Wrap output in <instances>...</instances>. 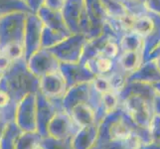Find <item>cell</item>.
<instances>
[{
    "instance_id": "cell-1",
    "label": "cell",
    "mask_w": 160,
    "mask_h": 149,
    "mask_svg": "<svg viewBox=\"0 0 160 149\" xmlns=\"http://www.w3.org/2000/svg\"><path fill=\"white\" fill-rule=\"evenodd\" d=\"M39 85V78L29 70L24 57L13 61L0 79V89L6 92L15 103L28 93L37 92Z\"/></svg>"
},
{
    "instance_id": "cell-2",
    "label": "cell",
    "mask_w": 160,
    "mask_h": 149,
    "mask_svg": "<svg viewBox=\"0 0 160 149\" xmlns=\"http://www.w3.org/2000/svg\"><path fill=\"white\" fill-rule=\"evenodd\" d=\"M134 132H137L142 137L145 144L151 142L148 129H143L136 126L119 106L115 112L106 115L101 121L97 144L123 141L130 137Z\"/></svg>"
},
{
    "instance_id": "cell-3",
    "label": "cell",
    "mask_w": 160,
    "mask_h": 149,
    "mask_svg": "<svg viewBox=\"0 0 160 149\" xmlns=\"http://www.w3.org/2000/svg\"><path fill=\"white\" fill-rule=\"evenodd\" d=\"M120 107L136 126L148 129L154 115L152 99L137 93H131L121 99Z\"/></svg>"
},
{
    "instance_id": "cell-4",
    "label": "cell",
    "mask_w": 160,
    "mask_h": 149,
    "mask_svg": "<svg viewBox=\"0 0 160 149\" xmlns=\"http://www.w3.org/2000/svg\"><path fill=\"white\" fill-rule=\"evenodd\" d=\"M27 14L12 13L0 16V49L12 45H23Z\"/></svg>"
},
{
    "instance_id": "cell-5",
    "label": "cell",
    "mask_w": 160,
    "mask_h": 149,
    "mask_svg": "<svg viewBox=\"0 0 160 149\" xmlns=\"http://www.w3.org/2000/svg\"><path fill=\"white\" fill-rule=\"evenodd\" d=\"M64 20L72 34L89 33V19H88L85 0H65L62 9Z\"/></svg>"
},
{
    "instance_id": "cell-6",
    "label": "cell",
    "mask_w": 160,
    "mask_h": 149,
    "mask_svg": "<svg viewBox=\"0 0 160 149\" xmlns=\"http://www.w3.org/2000/svg\"><path fill=\"white\" fill-rule=\"evenodd\" d=\"M87 40V37L81 33L72 34L48 50L59 60L60 63L77 64L81 61Z\"/></svg>"
},
{
    "instance_id": "cell-7",
    "label": "cell",
    "mask_w": 160,
    "mask_h": 149,
    "mask_svg": "<svg viewBox=\"0 0 160 149\" xmlns=\"http://www.w3.org/2000/svg\"><path fill=\"white\" fill-rule=\"evenodd\" d=\"M37 99V132L42 137L48 135V125L59 110L64 109L63 99H50L38 91Z\"/></svg>"
},
{
    "instance_id": "cell-8",
    "label": "cell",
    "mask_w": 160,
    "mask_h": 149,
    "mask_svg": "<svg viewBox=\"0 0 160 149\" xmlns=\"http://www.w3.org/2000/svg\"><path fill=\"white\" fill-rule=\"evenodd\" d=\"M36 93H28L17 104L15 122L23 131H37Z\"/></svg>"
},
{
    "instance_id": "cell-9",
    "label": "cell",
    "mask_w": 160,
    "mask_h": 149,
    "mask_svg": "<svg viewBox=\"0 0 160 149\" xmlns=\"http://www.w3.org/2000/svg\"><path fill=\"white\" fill-rule=\"evenodd\" d=\"M43 23L39 16L35 13L26 15L24 29V59L27 61L33 54L41 49V36Z\"/></svg>"
},
{
    "instance_id": "cell-10",
    "label": "cell",
    "mask_w": 160,
    "mask_h": 149,
    "mask_svg": "<svg viewBox=\"0 0 160 149\" xmlns=\"http://www.w3.org/2000/svg\"><path fill=\"white\" fill-rule=\"evenodd\" d=\"M81 126L76 122L69 112L61 109L55 114L48 125V135L59 139H73Z\"/></svg>"
},
{
    "instance_id": "cell-11",
    "label": "cell",
    "mask_w": 160,
    "mask_h": 149,
    "mask_svg": "<svg viewBox=\"0 0 160 149\" xmlns=\"http://www.w3.org/2000/svg\"><path fill=\"white\" fill-rule=\"evenodd\" d=\"M29 70L37 78L60 70V62L48 49L41 48L26 61Z\"/></svg>"
},
{
    "instance_id": "cell-12",
    "label": "cell",
    "mask_w": 160,
    "mask_h": 149,
    "mask_svg": "<svg viewBox=\"0 0 160 149\" xmlns=\"http://www.w3.org/2000/svg\"><path fill=\"white\" fill-rule=\"evenodd\" d=\"M39 81V92L50 99H63L68 91L67 84L60 70L41 77Z\"/></svg>"
},
{
    "instance_id": "cell-13",
    "label": "cell",
    "mask_w": 160,
    "mask_h": 149,
    "mask_svg": "<svg viewBox=\"0 0 160 149\" xmlns=\"http://www.w3.org/2000/svg\"><path fill=\"white\" fill-rule=\"evenodd\" d=\"M60 71L67 84L68 90L76 85L92 82L96 76L88 70L84 65L60 63Z\"/></svg>"
},
{
    "instance_id": "cell-14",
    "label": "cell",
    "mask_w": 160,
    "mask_h": 149,
    "mask_svg": "<svg viewBox=\"0 0 160 149\" xmlns=\"http://www.w3.org/2000/svg\"><path fill=\"white\" fill-rule=\"evenodd\" d=\"M39 18L41 19L43 25L47 28L51 29L53 31L59 32L61 34H64L66 36L72 35L66 22L64 20L62 11H55L47 8L46 6H43L38 10L36 13Z\"/></svg>"
},
{
    "instance_id": "cell-15",
    "label": "cell",
    "mask_w": 160,
    "mask_h": 149,
    "mask_svg": "<svg viewBox=\"0 0 160 149\" xmlns=\"http://www.w3.org/2000/svg\"><path fill=\"white\" fill-rule=\"evenodd\" d=\"M100 123L82 126L72 139L74 149H91L97 144Z\"/></svg>"
},
{
    "instance_id": "cell-16",
    "label": "cell",
    "mask_w": 160,
    "mask_h": 149,
    "mask_svg": "<svg viewBox=\"0 0 160 149\" xmlns=\"http://www.w3.org/2000/svg\"><path fill=\"white\" fill-rule=\"evenodd\" d=\"M71 117L81 127L97 122V110L90 102H80L71 108L69 112Z\"/></svg>"
},
{
    "instance_id": "cell-17",
    "label": "cell",
    "mask_w": 160,
    "mask_h": 149,
    "mask_svg": "<svg viewBox=\"0 0 160 149\" xmlns=\"http://www.w3.org/2000/svg\"><path fill=\"white\" fill-rule=\"evenodd\" d=\"M95 76H108L112 72L113 62L112 59L102 55H97L82 64Z\"/></svg>"
},
{
    "instance_id": "cell-18",
    "label": "cell",
    "mask_w": 160,
    "mask_h": 149,
    "mask_svg": "<svg viewBox=\"0 0 160 149\" xmlns=\"http://www.w3.org/2000/svg\"><path fill=\"white\" fill-rule=\"evenodd\" d=\"M145 144L142 137L134 132L130 137L123 141L118 142H106L102 144H97L102 149H141V147Z\"/></svg>"
},
{
    "instance_id": "cell-19",
    "label": "cell",
    "mask_w": 160,
    "mask_h": 149,
    "mask_svg": "<svg viewBox=\"0 0 160 149\" xmlns=\"http://www.w3.org/2000/svg\"><path fill=\"white\" fill-rule=\"evenodd\" d=\"M23 133L18 124L15 121H11L7 124L2 137L0 138V148L1 149H15L16 143L20 135Z\"/></svg>"
},
{
    "instance_id": "cell-20",
    "label": "cell",
    "mask_w": 160,
    "mask_h": 149,
    "mask_svg": "<svg viewBox=\"0 0 160 149\" xmlns=\"http://www.w3.org/2000/svg\"><path fill=\"white\" fill-rule=\"evenodd\" d=\"M12 13H32L25 0H0V16Z\"/></svg>"
},
{
    "instance_id": "cell-21",
    "label": "cell",
    "mask_w": 160,
    "mask_h": 149,
    "mask_svg": "<svg viewBox=\"0 0 160 149\" xmlns=\"http://www.w3.org/2000/svg\"><path fill=\"white\" fill-rule=\"evenodd\" d=\"M118 65L122 72L132 73L136 72L141 65V56L138 51L124 52L122 56L119 58Z\"/></svg>"
},
{
    "instance_id": "cell-22",
    "label": "cell",
    "mask_w": 160,
    "mask_h": 149,
    "mask_svg": "<svg viewBox=\"0 0 160 149\" xmlns=\"http://www.w3.org/2000/svg\"><path fill=\"white\" fill-rule=\"evenodd\" d=\"M42 136L37 131H23L16 143L15 149H36L40 146Z\"/></svg>"
},
{
    "instance_id": "cell-23",
    "label": "cell",
    "mask_w": 160,
    "mask_h": 149,
    "mask_svg": "<svg viewBox=\"0 0 160 149\" xmlns=\"http://www.w3.org/2000/svg\"><path fill=\"white\" fill-rule=\"evenodd\" d=\"M67 37L69 36H66L64 34H61L59 32L53 31L43 25L42 36H41V48L49 49L55 45H57L60 42H62Z\"/></svg>"
},
{
    "instance_id": "cell-24",
    "label": "cell",
    "mask_w": 160,
    "mask_h": 149,
    "mask_svg": "<svg viewBox=\"0 0 160 149\" xmlns=\"http://www.w3.org/2000/svg\"><path fill=\"white\" fill-rule=\"evenodd\" d=\"M153 29V22L147 17H135L132 22L130 32L138 35L140 37H145L149 35Z\"/></svg>"
},
{
    "instance_id": "cell-25",
    "label": "cell",
    "mask_w": 160,
    "mask_h": 149,
    "mask_svg": "<svg viewBox=\"0 0 160 149\" xmlns=\"http://www.w3.org/2000/svg\"><path fill=\"white\" fill-rule=\"evenodd\" d=\"M40 146L44 149H74L72 139H59L50 135L42 137Z\"/></svg>"
},
{
    "instance_id": "cell-26",
    "label": "cell",
    "mask_w": 160,
    "mask_h": 149,
    "mask_svg": "<svg viewBox=\"0 0 160 149\" xmlns=\"http://www.w3.org/2000/svg\"><path fill=\"white\" fill-rule=\"evenodd\" d=\"M92 85L93 90L100 95L108 92H113L112 85L106 76H96V78L92 81Z\"/></svg>"
},
{
    "instance_id": "cell-27",
    "label": "cell",
    "mask_w": 160,
    "mask_h": 149,
    "mask_svg": "<svg viewBox=\"0 0 160 149\" xmlns=\"http://www.w3.org/2000/svg\"><path fill=\"white\" fill-rule=\"evenodd\" d=\"M118 45L117 42H114L113 40L109 39L108 40L104 45L102 46L101 52L98 55H102V56H106L110 59H114L118 56Z\"/></svg>"
},
{
    "instance_id": "cell-28",
    "label": "cell",
    "mask_w": 160,
    "mask_h": 149,
    "mask_svg": "<svg viewBox=\"0 0 160 149\" xmlns=\"http://www.w3.org/2000/svg\"><path fill=\"white\" fill-rule=\"evenodd\" d=\"M148 131H149L152 142H160V115H153Z\"/></svg>"
},
{
    "instance_id": "cell-29",
    "label": "cell",
    "mask_w": 160,
    "mask_h": 149,
    "mask_svg": "<svg viewBox=\"0 0 160 149\" xmlns=\"http://www.w3.org/2000/svg\"><path fill=\"white\" fill-rule=\"evenodd\" d=\"M64 3H65V0H45L44 6H46L47 8L51 10L62 11Z\"/></svg>"
},
{
    "instance_id": "cell-30",
    "label": "cell",
    "mask_w": 160,
    "mask_h": 149,
    "mask_svg": "<svg viewBox=\"0 0 160 149\" xmlns=\"http://www.w3.org/2000/svg\"><path fill=\"white\" fill-rule=\"evenodd\" d=\"M44 2H45V0H26V3L28 4L31 12L35 14L44 5Z\"/></svg>"
},
{
    "instance_id": "cell-31",
    "label": "cell",
    "mask_w": 160,
    "mask_h": 149,
    "mask_svg": "<svg viewBox=\"0 0 160 149\" xmlns=\"http://www.w3.org/2000/svg\"><path fill=\"white\" fill-rule=\"evenodd\" d=\"M11 102H12V99H11L10 96L5 91L0 89V109L6 107Z\"/></svg>"
},
{
    "instance_id": "cell-32",
    "label": "cell",
    "mask_w": 160,
    "mask_h": 149,
    "mask_svg": "<svg viewBox=\"0 0 160 149\" xmlns=\"http://www.w3.org/2000/svg\"><path fill=\"white\" fill-rule=\"evenodd\" d=\"M12 62L13 61H11L8 57H6L2 53H0V74L2 75L8 69V67Z\"/></svg>"
},
{
    "instance_id": "cell-33",
    "label": "cell",
    "mask_w": 160,
    "mask_h": 149,
    "mask_svg": "<svg viewBox=\"0 0 160 149\" xmlns=\"http://www.w3.org/2000/svg\"><path fill=\"white\" fill-rule=\"evenodd\" d=\"M153 112L154 114L160 115V97L153 98Z\"/></svg>"
},
{
    "instance_id": "cell-34",
    "label": "cell",
    "mask_w": 160,
    "mask_h": 149,
    "mask_svg": "<svg viewBox=\"0 0 160 149\" xmlns=\"http://www.w3.org/2000/svg\"><path fill=\"white\" fill-rule=\"evenodd\" d=\"M141 149H160V142H149L144 144Z\"/></svg>"
},
{
    "instance_id": "cell-35",
    "label": "cell",
    "mask_w": 160,
    "mask_h": 149,
    "mask_svg": "<svg viewBox=\"0 0 160 149\" xmlns=\"http://www.w3.org/2000/svg\"><path fill=\"white\" fill-rule=\"evenodd\" d=\"M7 124H8V123L6 122V121H4L3 119L0 118V138L2 137V135H3V133H4L5 129H6Z\"/></svg>"
},
{
    "instance_id": "cell-36",
    "label": "cell",
    "mask_w": 160,
    "mask_h": 149,
    "mask_svg": "<svg viewBox=\"0 0 160 149\" xmlns=\"http://www.w3.org/2000/svg\"><path fill=\"white\" fill-rule=\"evenodd\" d=\"M91 149H102V148H101V147H100V146H98V145H97V144H96V145H95V146H93V147H92V148H91Z\"/></svg>"
},
{
    "instance_id": "cell-37",
    "label": "cell",
    "mask_w": 160,
    "mask_h": 149,
    "mask_svg": "<svg viewBox=\"0 0 160 149\" xmlns=\"http://www.w3.org/2000/svg\"><path fill=\"white\" fill-rule=\"evenodd\" d=\"M36 149H44V148H42V147H41V146H39V147H37V148H36Z\"/></svg>"
},
{
    "instance_id": "cell-38",
    "label": "cell",
    "mask_w": 160,
    "mask_h": 149,
    "mask_svg": "<svg viewBox=\"0 0 160 149\" xmlns=\"http://www.w3.org/2000/svg\"><path fill=\"white\" fill-rule=\"evenodd\" d=\"M0 79H1V74H0Z\"/></svg>"
},
{
    "instance_id": "cell-39",
    "label": "cell",
    "mask_w": 160,
    "mask_h": 149,
    "mask_svg": "<svg viewBox=\"0 0 160 149\" xmlns=\"http://www.w3.org/2000/svg\"><path fill=\"white\" fill-rule=\"evenodd\" d=\"M0 149H1V148H0Z\"/></svg>"
},
{
    "instance_id": "cell-40",
    "label": "cell",
    "mask_w": 160,
    "mask_h": 149,
    "mask_svg": "<svg viewBox=\"0 0 160 149\" xmlns=\"http://www.w3.org/2000/svg\"><path fill=\"white\" fill-rule=\"evenodd\" d=\"M25 1H26V0H25Z\"/></svg>"
}]
</instances>
